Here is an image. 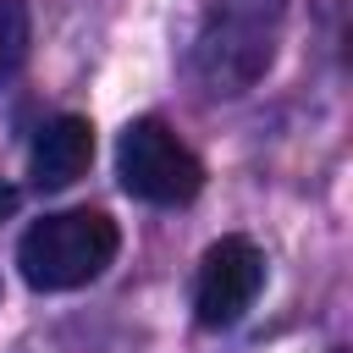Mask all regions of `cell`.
Instances as JSON below:
<instances>
[{
	"instance_id": "1",
	"label": "cell",
	"mask_w": 353,
	"mask_h": 353,
	"mask_svg": "<svg viewBox=\"0 0 353 353\" xmlns=\"http://www.w3.org/2000/svg\"><path fill=\"white\" fill-rule=\"evenodd\" d=\"M116 248H121V232L105 210H55L22 232L17 270L33 292H72L105 276Z\"/></svg>"
},
{
	"instance_id": "2",
	"label": "cell",
	"mask_w": 353,
	"mask_h": 353,
	"mask_svg": "<svg viewBox=\"0 0 353 353\" xmlns=\"http://www.w3.org/2000/svg\"><path fill=\"white\" fill-rule=\"evenodd\" d=\"M116 176L132 199L143 204H193L204 188V165L199 154L160 121V116H138L121 127L116 143Z\"/></svg>"
},
{
	"instance_id": "3",
	"label": "cell",
	"mask_w": 353,
	"mask_h": 353,
	"mask_svg": "<svg viewBox=\"0 0 353 353\" xmlns=\"http://www.w3.org/2000/svg\"><path fill=\"white\" fill-rule=\"evenodd\" d=\"M270 66V28L248 11H215L193 39V72L210 94H243Z\"/></svg>"
},
{
	"instance_id": "4",
	"label": "cell",
	"mask_w": 353,
	"mask_h": 353,
	"mask_svg": "<svg viewBox=\"0 0 353 353\" xmlns=\"http://www.w3.org/2000/svg\"><path fill=\"white\" fill-rule=\"evenodd\" d=\"M259 287H265V254L248 237L210 243L204 259H199V281H193V314H199V325H210V331L237 325L254 309Z\"/></svg>"
},
{
	"instance_id": "5",
	"label": "cell",
	"mask_w": 353,
	"mask_h": 353,
	"mask_svg": "<svg viewBox=\"0 0 353 353\" xmlns=\"http://www.w3.org/2000/svg\"><path fill=\"white\" fill-rule=\"evenodd\" d=\"M94 160V127L83 116H55L33 132V149H28V165H33V182L39 188H72Z\"/></svg>"
},
{
	"instance_id": "6",
	"label": "cell",
	"mask_w": 353,
	"mask_h": 353,
	"mask_svg": "<svg viewBox=\"0 0 353 353\" xmlns=\"http://www.w3.org/2000/svg\"><path fill=\"white\" fill-rule=\"evenodd\" d=\"M28 55V0H0V77H11Z\"/></svg>"
},
{
	"instance_id": "7",
	"label": "cell",
	"mask_w": 353,
	"mask_h": 353,
	"mask_svg": "<svg viewBox=\"0 0 353 353\" xmlns=\"http://www.w3.org/2000/svg\"><path fill=\"white\" fill-rule=\"evenodd\" d=\"M11 210H17V188H6V182H0V215H11Z\"/></svg>"
}]
</instances>
